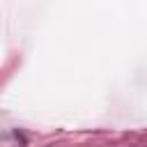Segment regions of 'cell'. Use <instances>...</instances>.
I'll list each match as a JSON object with an SVG mask.
<instances>
[]
</instances>
